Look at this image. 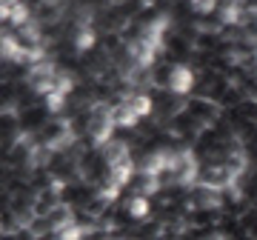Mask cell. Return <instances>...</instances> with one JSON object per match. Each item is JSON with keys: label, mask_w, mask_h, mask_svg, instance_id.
Returning <instances> with one entry per match:
<instances>
[{"label": "cell", "mask_w": 257, "mask_h": 240, "mask_svg": "<svg viewBox=\"0 0 257 240\" xmlns=\"http://www.w3.org/2000/svg\"><path fill=\"white\" fill-rule=\"evenodd\" d=\"M186 111L200 123L203 129H211V126L223 117V106H220V103L209 100V97H197V94L186 97Z\"/></svg>", "instance_id": "1"}]
</instances>
